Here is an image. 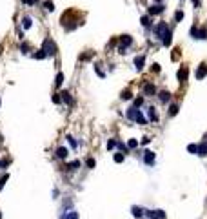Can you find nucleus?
<instances>
[{"mask_svg": "<svg viewBox=\"0 0 207 219\" xmlns=\"http://www.w3.org/2000/svg\"><path fill=\"white\" fill-rule=\"evenodd\" d=\"M118 148H120V150H125V153H127V146H125V144H124L122 141H120V142H118Z\"/></svg>", "mask_w": 207, "mask_h": 219, "instance_id": "nucleus-38", "label": "nucleus"}, {"mask_svg": "<svg viewBox=\"0 0 207 219\" xmlns=\"http://www.w3.org/2000/svg\"><path fill=\"white\" fill-rule=\"evenodd\" d=\"M37 0H24V4H35Z\"/></svg>", "mask_w": 207, "mask_h": 219, "instance_id": "nucleus-43", "label": "nucleus"}, {"mask_svg": "<svg viewBox=\"0 0 207 219\" xmlns=\"http://www.w3.org/2000/svg\"><path fill=\"white\" fill-rule=\"evenodd\" d=\"M169 99H171V93L169 91H160V100L165 104V102H169Z\"/></svg>", "mask_w": 207, "mask_h": 219, "instance_id": "nucleus-13", "label": "nucleus"}, {"mask_svg": "<svg viewBox=\"0 0 207 219\" xmlns=\"http://www.w3.org/2000/svg\"><path fill=\"white\" fill-rule=\"evenodd\" d=\"M80 166V161H71L69 164H67V170H76Z\"/></svg>", "mask_w": 207, "mask_h": 219, "instance_id": "nucleus-23", "label": "nucleus"}, {"mask_svg": "<svg viewBox=\"0 0 207 219\" xmlns=\"http://www.w3.org/2000/svg\"><path fill=\"white\" fill-rule=\"evenodd\" d=\"M198 155L200 157H205L207 155V144H198Z\"/></svg>", "mask_w": 207, "mask_h": 219, "instance_id": "nucleus-15", "label": "nucleus"}, {"mask_svg": "<svg viewBox=\"0 0 207 219\" xmlns=\"http://www.w3.org/2000/svg\"><path fill=\"white\" fill-rule=\"evenodd\" d=\"M85 166H87V168H95V159H91V157H89V159L85 161Z\"/></svg>", "mask_w": 207, "mask_h": 219, "instance_id": "nucleus-31", "label": "nucleus"}, {"mask_svg": "<svg viewBox=\"0 0 207 219\" xmlns=\"http://www.w3.org/2000/svg\"><path fill=\"white\" fill-rule=\"evenodd\" d=\"M151 69H153V71H156V73H158V71H160V64H153V68H151Z\"/></svg>", "mask_w": 207, "mask_h": 219, "instance_id": "nucleus-40", "label": "nucleus"}, {"mask_svg": "<svg viewBox=\"0 0 207 219\" xmlns=\"http://www.w3.org/2000/svg\"><path fill=\"white\" fill-rule=\"evenodd\" d=\"M207 75V62H203V64H200V68L198 69H196V79H203Z\"/></svg>", "mask_w": 207, "mask_h": 219, "instance_id": "nucleus-5", "label": "nucleus"}, {"mask_svg": "<svg viewBox=\"0 0 207 219\" xmlns=\"http://www.w3.org/2000/svg\"><path fill=\"white\" fill-rule=\"evenodd\" d=\"M193 2H194V4H200V0H193Z\"/></svg>", "mask_w": 207, "mask_h": 219, "instance_id": "nucleus-44", "label": "nucleus"}, {"mask_svg": "<svg viewBox=\"0 0 207 219\" xmlns=\"http://www.w3.org/2000/svg\"><path fill=\"white\" fill-rule=\"evenodd\" d=\"M116 144H118V142H116L115 139H109V141H107V150H113Z\"/></svg>", "mask_w": 207, "mask_h": 219, "instance_id": "nucleus-29", "label": "nucleus"}, {"mask_svg": "<svg viewBox=\"0 0 207 219\" xmlns=\"http://www.w3.org/2000/svg\"><path fill=\"white\" fill-rule=\"evenodd\" d=\"M33 57H35V59H44V57H46V53H44V51L40 49V51H38V53H35V55H33Z\"/></svg>", "mask_w": 207, "mask_h": 219, "instance_id": "nucleus-35", "label": "nucleus"}, {"mask_svg": "<svg viewBox=\"0 0 207 219\" xmlns=\"http://www.w3.org/2000/svg\"><path fill=\"white\" fill-rule=\"evenodd\" d=\"M27 49H29V44H22V51L24 53H27Z\"/></svg>", "mask_w": 207, "mask_h": 219, "instance_id": "nucleus-41", "label": "nucleus"}, {"mask_svg": "<svg viewBox=\"0 0 207 219\" xmlns=\"http://www.w3.org/2000/svg\"><path fill=\"white\" fill-rule=\"evenodd\" d=\"M162 11H163V6H153V7H149V15H158Z\"/></svg>", "mask_w": 207, "mask_h": 219, "instance_id": "nucleus-12", "label": "nucleus"}, {"mask_svg": "<svg viewBox=\"0 0 207 219\" xmlns=\"http://www.w3.org/2000/svg\"><path fill=\"white\" fill-rule=\"evenodd\" d=\"M6 166H7V161H6V159H4V161H0V170H4Z\"/></svg>", "mask_w": 207, "mask_h": 219, "instance_id": "nucleus-39", "label": "nucleus"}, {"mask_svg": "<svg viewBox=\"0 0 207 219\" xmlns=\"http://www.w3.org/2000/svg\"><path fill=\"white\" fill-rule=\"evenodd\" d=\"M67 148H64V146H60V148H57V157L58 159H67Z\"/></svg>", "mask_w": 207, "mask_h": 219, "instance_id": "nucleus-7", "label": "nucleus"}, {"mask_svg": "<svg viewBox=\"0 0 207 219\" xmlns=\"http://www.w3.org/2000/svg\"><path fill=\"white\" fill-rule=\"evenodd\" d=\"M178 110H180L178 104H171V106H169V115H171V117H173V115H176Z\"/></svg>", "mask_w": 207, "mask_h": 219, "instance_id": "nucleus-17", "label": "nucleus"}, {"mask_svg": "<svg viewBox=\"0 0 207 219\" xmlns=\"http://www.w3.org/2000/svg\"><path fill=\"white\" fill-rule=\"evenodd\" d=\"M155 33H156V37H158V38H163V37H165V35L169 33V26H167L165 22H160V24L155 27Z\"/></svg>", "mask_w": 207, "mask_h": 219, "instance_id": "nucleus-1", "label": "nucleus"}, {"mask_svg": "<svg viewBox=\"0 0 207 219\" xmlns=\"http://www.w3.org/2000/svg\"><path fill=\"white\" fill-rule=\"evenodd\" d=\"M187 75H189V69H187V66H182V68L178 69V80H180V82L187 80Z\"/></svg>", "mask_w": 207, "mask_h": 219, "instance_id": "nucleus-6", "label": "nucleus"}, {"mask_svg": "<svg viewBox=\"0 0 207 219\" xmlns=\"http://www.w3.org/2000/svg\"><path fill=\"white\" fill-rule=\"evenodd\" d=\"M187 150H189L191 153H198V144H189Z\"/></svg>", "mask_w": 207, "mask_h": 219, "instance_id": "nucleus-27", "label": "nucleus"}, {"mask_svg": "<svg viewBox=\"0 0 207 219\" xmlns=\"http://www.w3.org/2000/svg\"><path fill=\"white\" fill-rule=\"evenodd\" d=\"M62 100H64V102H67V104H73L71 93H67V91H62Z\"/></svg>", "mask_w": 207, "mask_h": 219, "instance_id": "nucleus-16", "label": "nucleus"}, {"mask_svg": "<svg viewBox=\"0 0 207 219\" xmlns=\"http://www.w3.org/2000/svg\"><path fill=\"white\" fill-rule=\"evenodd\" d=\"M0 219H2V214H0Z\"/></svg>", "mask_w": 207, "mask_h": 219, "instance_id": "nucleus-46", "label": "nucleus"}, {"mask_svg": "<svg viewBox=\"0 0 207 219\" xmlns=\"http://www.w3.org/2000/svg\"><path fill=\"white\" fill-rule=\"evenodd\" d=\"M182 18H183V11H176V15H174V20H176V22H180Z\"/></svg>", "mask_w": 207, "mask_h": 219, "instance_id": "nucleus-33", "label": "nucleus"}, {"mask_svg": "<svg viewBox=\"0 0 207 219\" xmlns=\"http://www.w3.org/2000/svg\"><path fill=\"white\" fill-rule=\"evenodd\" d=\"M136 113H138V110L133 106V108H129V110H127V117H129L131 121H135V119H136Z\"/></svg>", "mask_w": 207, "mask_h": 219, "instance_id": "nucleus-14", "label": "nucleus"}, {"mask_svg": "<svg viewBox=\"0 0 207 219\" xmlns=\"http://www.w3.org/2000/svg\"><path fill=\"white\" fill-rule=\"evenodd\" d=\"M54 82H57V86H60L62 82H64V75H62V73H58V75H57V80H54Z\"/></svg>", "mask_w": 207, "mask_h": 219, "instance_id": "nucleus-32", "label": "nucleus"}, {"mask_svg": "<svg viewBox=\"0 0 207 219\" xmlns=\"http://www.w3.org/2000/svg\"><path fill=\"white\" fill-rule=\"evenodd\" d=\"M142 26H145V27H149V26H151V18H149L147 15L142 17Z\"/></svg>", "mask_w": 207, "mask_h": 219, "instance_id": "nucleus-26", "label": "nucleus"}, {"mask_svg": "<svg viewBox=\"0 0 207 219\" xmlns=\"http://www.w3.org/2000/svg\"><path fill=\"white\" fill-rule=\"evenodd\" d=\"M144 62H145V57H144V55L136 57V59H135V66H136V69H142V68H144Z\"/></svg>", "mask_w": 207, "mask_h": 219, "instance_id": "nucleus-10", "label": "nucleus"}, {"mask_svg": "<svg viewBox=\"0 0 207 219\" xmlns=\"http://www.w3.org/2000/svg\"><path fill=\"white\" fill-rule=\"evenodd\" d=\"M54 49H57V46H54V42L51 38H47L46 42H44V46H42V51L46 55H54Z\"/></svg>", "mask_w": 207, "mask_h": 219, "instance_id": "nucleus-2", "label": "nucleus"}, {"mask_svg": "<svg viewBox=\"0 0 207 219\" xmlns=\"http://www.w3.org/2000/svg\"><path fill=\"white\" fill-rule=\"evenodd\" d=\"M155 161H156V155H155V152H145L144 153V163L147 164V166H153V164H155Z\"/></svg>", "mask_w": 207, "mask_h": 219, "instance_id": "nucleus-3", "label": "nucleus"}, {"mask_svg": "<svg viewBox=\"0 0 207 219\" xmlns=\"http://www.w3.org/2000/svg\"><path fill=\"white\" fill-rule=\"evenodd\" d=\"M149 121H158V115H156V111H155V108H149Z\"/></svg>", "mask_w": 207, "mask_h": 219, "instance_id": "nucleus-20", "label": "nucleus"}, {"mask_svg": "<svg viewBox=\"0 0 207 219\" xmlns=\"http://www.w3.org/2000/svg\"><path fill=\"white\" fill-rule=\"evenodd\" d=\"M124 159H125V153H122V152H116V153H115V161H116V163H122Z\"/></svg>", "mask_w": 207, "mask_h": 219, "instance_id": "nucleus-22", "label": "nucleus"}, {"mask_svg": "<svg viewBox=\"0 0 207 219\" xmlns=\"http://www.w3.org/2000/svg\"><path fill=\"white\" fill-rule=\"evenodd\" d=\"M144 93H145V95H155V93H156L155 84H145L144 86Z\"/></svg>", "mask_w": 207, "mask_h": 219, "instance_id": "nucleus-8", "label": "nucleus"}, {"mask_svg": "<svg viewBox=\"0 0 207 219\" xmlns=\"http://www.w3.org/2000/svg\"><path fill=\"white\" fill-rule=\"evenodd\" d=\"M136 146H138V141H136V139H131V141L127 142V148H136Z\"/></svg>", "mask_w": 207, "mask_h": 219, "instance_id": "nucleus-30", "label": "nucleus"}, {"mask_svg": "<svg viewBox=\"0 0 207 219\" xmlns=\"http://www.w3.org/2000/svg\"><path fill=\"white\" fill-rule=\"evenodd\" d=\"M156 2H162V0H156Z\"/></svg>", "mask_w": 207, "mask_h": 219, "instance_id": "nucleus-45", "label": "nucleus"}, {"mask_svg": "<svg viewBox=\"0 0 207 219\" xmlns=\"http://www.w3.org/2000/svg\"><path fill=\"white\" fill-rule=\"evenodd\" d=\"M163 46H171V31L163 37Z\"/></svg>", "mask_w": 207, "mask_h": 219, "instance_id": "nucleus-28", "label": "nucleus"}, {"mask_svg": "<svg viewBox=\"0 0 207 219\" xmlns=\"http://www.w3.org/2000/svg\"><path fill=\"white\" fill-rule=\"evenodd\" d=\"M135 121H136L138 124H147V119L140 113V110H138V113H136V119H135Z\"/></svg>", "mask_w": 207, "mask_h": 219, "instance_id": "nucleus-18", "label": "nucleus"}, {"mask_svg": "<svg viewBox=\"0 0 207 219\" xmlns=\"http://www.w3.org/2000/svg\"><path fill=\"white\" fill-rule=\"evenodd\" d=\"M53 102H54V104H60V102H62V99H60L58 95H53Z\"/></svg>", "mask_w": 207, "mask_h": 219, "instance_id": "nucleus-37", "label": "nucleus"}, {"mask_svg": "<svg viewBox=\"0 0 207 219\" xmlns=\"http://www.w3.org/2000/svg\"><path fill=\"white\" fill-rule=\"evenodd\" d=\"M147 215L151 219H165V212H163V210H149Z\"/></svg>", "mask_w": 207, "mask_h": 219, "instance_id": "nucleus-4", "label": "nucleus"}, {"mask_svg": "<svg viewBox=\"0 0 207 219\" xmlns=\"http://www.w3.org/2000/svg\"><path fill=\"white\" fill-rule=\"evenodd\" d=\"M193 35H196L194 38H202V40H203V38H207V29H205V27H200L198 33H194V31H193Z\"/></svg>", "mask_w": 207, "mask_h": 219, "instance_id": "nucleus-11", "label": "nucleus"}, {"mask_svg": "<svg viewBox=\"0 0 207 219\" xmlns=\"http://www.w3.org/2000/svg\"><path fill=\"white\" fill-rule=\"evenodd\" d=\"M44 6H46V9H47V11H53V9H54V4H51V2H46Z\"/></svg>", "mask_w": 207, "mask_h": 219, "instance_id": "nucleus-36", "label": "nucleus"}, {"mask_svg": "<svg viewBox=\"0 0 207 219\" xmlns=\"http://www.w3.org/2000/svg\"><path fill=\"white\" fill-rule=\"evenodd\" d=\"M22 26H24L26 29L31 27V17H24V18H22Z\"/></svg>", "mask_w": 207, "mask_h": 219, "instance_id": "nucleus-24", "label": "nucleus"}, {"mask_svg": "<svg viewBox=\"0 0 207 219\" xmlns=\"http://www.w3.org/2000/svg\"><path fill=\"white\" fill-rule=\"evenodd\" d=\"M131 97H133V95H131V90H124L122 95H120V99H122V100H129Z\"/></svg>", "mask_w": 207, "mask_h": 219, "instance_id": "nucleus-19", "label": "nucleus"}, {"mask_svg": "<svg viewBox=\"0 0 207 219\" xmlns=\"http://www.w3.org/2000/svg\"><path fill=\"white\" fill-rule=\"evenodd\" d=\"M142 104H144V99H142V97L135 99V108H136V106H142Z\"/></svg>", "mask_w": 207, "mask_h": 219, "instance_id": "nucleus-34", "label": "nucleus"}, {"mask_svg": "<svg viewBox=\"0 0 207 219\" xmlns=\"http://www.w3.org/2000/svg\"><path fill=\"white\" fill-rule=\"evenodd\" d=\"M142 142H144V144H149V142H151V139H149V137H144V141H142Z\"/></svg>", "mask_w": 207, "mask_h": 219, "instance_id": "nucleus-42", "label": "nucleus"}, {"mask_svg": "<svg viewBox=\"0 0 207 219\" xmlns=\"http://www.w3.org/2000/svg\"><path fill=\"white\" fill-rule=\"evenodd\" d=\"M64 219H78V214H76L74 210H71V212L65 214V217H64Z\"/></svg>", "mask_w": 207, "mask_h": 219, "instance_id": "nucleus-25", "label": "nucleus"}, {"mask_svg": "<svg viewBox=\"0 0 207 219\" xmlns=\"http://www.w3.org/2000/svg\"><path fill=\"white\" fill-rule=\"evenodd\" d=\"M131 210H133V215L138 219V217H144V208H140V206H133V208H131Z\"/></svg>", "mask_w": 207, "mask_h": 219, "instance_id": "nucleus-9", "label": "nucleus"}, {"mask_svg": "<svg viewBox=\"0 0 207 219\" xmlns=\"http://www.w3.org/2000/svg\"><path fill=\"white\" fill-rule=\"evenodd\" d=\"M122 44H124V46H131V44H133V38H131L129 35H124V37H122Z\"/></svg>", "mask_w": 207, "mask_h": 219, "instance_id": "nucleus-21", "label": "nucleus"}]
</instances>
